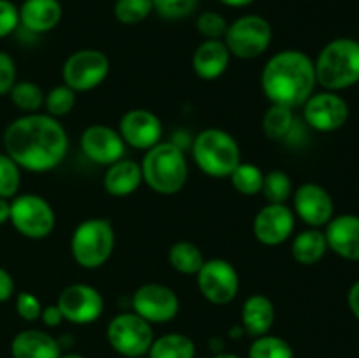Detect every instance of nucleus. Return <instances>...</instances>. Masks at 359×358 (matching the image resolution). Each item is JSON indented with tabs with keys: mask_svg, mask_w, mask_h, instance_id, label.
Masks as SVG:
<instances>
[{
	"mask_svg": "<svg viewBox=\"0 0 359 358\" xmlns=\"http://www.w3.org/2000/svg\"><path fill=\"white\" fill-rule=\"evenodd\" d=\"M20 25V13L11 0H0V39L13 34Z\"/></svg>",
	"mask_w": 359,
	"mask_h": 358,
	"instance_id": "nucleus-40",
	"label": "nucleus"
},
{
	"mask_svg": "<svg viewBox=\"0 0 359 358\" xmlns=\"http://www.w3.org/2000/svg\"><path fill=\"white\" fill-rule=\"evenodd\" d=\"M18 81L16 62L13 56L6 51H0V97L9 95L13 86Z\"/></svg>",
	"mask_w": 359,
	"mask_h": 358,
	"instance_id": "nucleus-39",
	"label": "nucleus"
},
{
	"mask_svg": "<svg viewBox=\"0 0 359 358\" xmlns=\"http://www.w3.org/2000/svg\"><path fill=\"white\" fill-rule=\"evenodd\" d=\"M293 123V109L286 107V105L270 104V107L263 114L262 128L270 140H283L290 135Z\"/></svg>",
	"mask_w": 359,
	"mask_h": 358,
	"instance_id": "nucleus-28",
	"label": "nucleus"
},
{
	"mask_svg": "<svg viewBox=\"0 0 359 358\" xmlns=\"http://www.w3.org/2000/svg\"><path fill=\"white\" fill-rule=\"evenodd\" d=\"M132 309L147 323L156 325V323L172 321L179 314L181 300L167 284L146 283L137 288L133 293Z\"/></svg>",
	"mask_w": 359,
	"mask_h": 358,
	"instance_id": "nucleus-12",
	"label": "nucleus"
},
{
	"mask_svg": "<svg viewBox=\"0 0 359 358\" xmlns=\"http://www.w3.org/2000/svg\"><path fill=\"white\" fill-rule=\"evenodd\" d=\"M294 216L287 204H266L256 213L252 221V234L263 246H279L293 235Z\"/></svg>",
	"mask_w": 359,
	"mask_h": 358,
	"instance_id": "nucleus-16",
	"label": "nucleus"
},
{
	"mask_svg": "<svg viewBox=\"0 0 359 358\" xmlns=\"http://www.w3.org/2000/svg\"><path fill=\"white\" fill-rule=\"evenodd\" d=\"M302 107L305 121L316 132H337L349 119V104L337 91H314Z\"/></svg>",
	"mask_w": 359,
	"mask_h": 358,
	"instance_id": "nucleus-13",
	"label": "nucleus"
},
{
	"mask_svg": "<svg viewBox=\"0 0 359 358\" xmlns=\"http://www.w3.org/2000/svg\"><path fill=\"white\" fill-rule=\"evenodd\" d=\"M107 343L112 350L125 358L147 357L154 340L151 323L135 312H119L107 325Z\"/></svg>",
	"mask_w": 359,
	"mask_h": 358,
	"instance_id": "nucleus-9",
	"label": "nucleus"
},
{
	"mask_svg": "<svg viewBox=\"0 0 359 358\" xmlns=\"http://www.w3.org/2000/svg\"><path fill=\"white\" fill-rule=\"evenodd\" d=\"M9 223L23 237L42 241L55 230L56 214L44 197L35 193H21L11 200Z\"/></svg>",
	"mask_w": 359,
	"mask_h": 358,
	"instance_id": "nucleus-7",
	"label": "nucleus"
},
{
	"mask_svg": "<svg viewBox=\"0 0 359 358\" xmlns=\"http://www.w3.org/2000/svg\"><path fill=\"white\" fill-rule=\"evenodd\" d=\"M153 13L151 0H116L114 18L121 25H139Z\"/></svg>",
	"mask_w": 359,
	"mask_h": 358,
	"instance_id": "nucleus-34",
	"label": "nucleus"
},
{
	"mask_svg": "<svg viewBox=\"0 0 359 358\" xmlns=\"http://www.w3.org/2000/svg\"><path fill=\"white\" fill-rule=\"evenodd\" d=\"M231 55L224 41L205 39L193 53L191 65L196 76L203 81H214L226 72Z\"/></svg>",
	"mask_w": 359,
	"mask_h": 358,
	"instance_id": "nucleus-22",
	"label": "nucleus"
},
{
	"mask_svg": "<svg viewBox=\"0 0 359 358\" xmlns=\"http://www.w3.org/2000/svg\"><path fill=\"white\" fill-rule=\"evenodd\" d=\"M347 305H349L354 318L359 321V279L356 283H353V286H351L349 291H347Z\"/></svg>",
	"mask_w": 359,
	"mask_h": 358,
	"instance_id": "nucleus-43",
	"label": "nucleus"
},
{
	"mask_svg": "<svg viewBox=\"0 0 359 358\" xmlns=\"http://www.w3.org/2000/svg\"><path fill=\"white\" fill-rule=\"evenodd\" d=\"M217 2H221L223 6H226V7H235V9H241V7L251 6L255 0H217Z\"/></svg>",
	"mask_w": 359,
	"mask_h": 358,
	"instance_id": "nucleus-45",
	"label": "nucleus"
},
{
	"mask_svg": "<svg viewBox=\"0 0 359 358\" xmlns=\"http://www.w3.org/2000/svg\"><path fill=\"white\" fill-rule=\"evenodd\" d=\"M328 249L340 258L359 262V216L358 214H340L328 221L325 230Z\"/></svg>",
	"mask_w": 359,
	"mask_h": 358,
	"instance_id": "nucleus-19",
	"label": "nucleus"
},
{
	"mask_svg": "<svg viewBox=\"0 0 359 358\" xmlns=\"http://www.w3.org/2000/svg\"><path fill=\"white\" fill-rule=\"evenodd\" d=\"M11 102L14 107L20 109L23 114H32V112H41L44 107L46 93L39 84L32 81H16L13 90L9 91Z\"/></svg>",
	"mask_w": 359,
	"mask_h": 358,
	"instance_id": "nucleus-29",
	"label": "nucleus"
},
{
	"mask_svg": "<svg viewBox=\"0 0 359 358\" xmlns=\"http://www.w3.org/2000/svg\"><path fill=\"white\" fill-rule=\"evenodd\" d=\"M328 251V242H326L325 232L321 228H311L302 230L291 241V256L300 265H316L325 258Z\"/></svg>",
	"mask_w": 359,
	"mask_h": 358,
	"instance_id": "nucleus-25",
	"label": "nucleus"
},
{
	"mask_svg": "<svg viewBox=\"0 0 359 358\" xmlns=\"http://www.w3.org/2000/svg\"><path fill=\"white\" fill-rule=\"evenodd\" d=\"M42 307L44 305H42L41 298L32 293V291H20L16 295V312L25 321L34 323L41 319Z\"/></svg>",
	"mask_w": 359,
	"mask_h": 358,
	"instance_id": "nucleus-38",
	"label": "nucleus"
},
{
	"mask_svg": "<svg viewBox=\"0 0 359 358\" xmlns=\"http://www.w3.org/2000/svg\"><path fill=\"white\" fill-rule=\"evenodd\" d=\"M41 321L44 323L46 326H49V329H56V326H60L63 321H65V318H63L58 305L55 304V305H46V307H42Z\"/></svg>",
	"mask_w": 359,
	"mask_h": 358,
	"instance_id": "nucleus-41",
	"label": "nucleus"
},
{
	"mask_svg": "<svg viewBox=\"0 0 359 358\" xmlns=\"http://www.w3.org/2000/svg\"><path fill=\"white\" fill-rule=\"evenodd\" d=\"M195 165L210 178H230L241 164V146L226 130L205 128L193 140Z\"/></svg>",
	"mask_w": 359,
	"mask_h": 358,
	"instance_id": "nucleus-6",
	"label": "nucleus"
},
{
	"mask_svg": "<svg viewBox=\"0 0 359 358\" xmlns=\"http://www.w3.org/2000/svg\"><path fill=\"white\" fill-rule=\"evenodd\" d=\"M77 93L70 90L67 84H58V86L51 88L44 97V109L46 114L53 116V118H63V116L70 114L72 109L76 107Z\"/></svg>",
	"mask_w": 359,
	"mask_h": 358,
	"instance_id": "nucleus-33",
	"label": "nucleus"
},
{
	"mask_svg": "<svg viewBox=\"0 0 359 358\" xmlns=\"http://www.w3.org/2000/svg\"><path fill=\"white\" fill-rule=\"evenodd\" d=\"M316 79L328 91H342L359 83V41L339 37L330 41L314 60Z\"/></svg>",
	"mask_w": 359,
	"mask_h": 358,
	"instance_id": "nucleus-4",
	"label": "nucleus"
},
{
	"mask_svg": "<svg viewBox=\"0 0 359 358\" xmlns=\"http://www.w3.org/2000/svg\"><path fill=\"white\" fill-rule=\"evenodd\" d=\"M9 216H11V200L0 197V227L9 223Z\"/></svg>",
	"mask_w": 359,
	"mask_h": 358,
	"instance_id": "nucleus-44",
	"label": "nucleus"
},
{
	"mask_svg": "<svg viewBox=\"0 0 359 358\" xmlns=\"http://www.w3.org/2000/svg\"><path fill=\"white\" fill-rule=\"evenodd\" d=\"M4 151L21 171L49 172L62 165L69 153V133L60 119L46 112L23 114L4 130Z\"/></svg>",
	"mask_w": 359,
	"mask_h": 358,
	"instance_id": "nucleus-1",
	"label": "nucleus"
},
{
	"mask_svg": "<svg viewBox=\"0 0 359 358\" xmlns=\"http://www.w3.org/2000/svg\"><path fill=\"white\" fill-rule=\"evenodd\" d=\"M273 321H276V307L266 295L255 293L245 298L241 312V326L244 329L245 336L255 339L270 333Z\"/></svg>",
	"mask_w": 359,
	"mask_h": 358,
	"instance_id": "nucleus-23",
	"label": "nucleus"
},
{
	"mask_svg": "<svg viewBox=\"0 0 359 358\" xmlns=\"http://www.w3.org/2000/svg\"><path fill=\"white\" fill-rule=\"evenodd\" d=\"M13 358H62V344L51 333L39 329L21 330L11 340Z\"/></svg>",
	"mask_w": 359,
	"mask_h": 358,
	"instance_id": "nucleus-20",
	"label": "nucleus"
},
{
	"mask_svg": "<svg viewBox=\"0 0 359 358\" xmlns=\"http://www.w3.org/2000/svg\"><path fill=\"white\" fill-rule=\"evenodd\" d=\"M196 284L207 302L226 305L235 300L241 288V277L233 263L224 258L205 260L196 274Z\"/></svg>",
	"mask_w": 359,
	"mask_h": 358,
	"instance_id": "nucleus-11",
	"label": "nucleus"
},
{
	"mask_svg": "<svg viewBox=\"0 0 359 358\" xmlns=\"http://www.w3.org/2000/svg\"><path fill=\"white\" fill-rule=\"evenodd\" d=\"M16 291V284H14L13 276L9 270L0 267V302H7Z\"/></svg>",
	"mask_w": 359,
	"mask_h": 358,
	"instance_id": "nucleus-42",
	"label": "nucleus"
},
{
	"mask_svg": "<svg viewBox=\"0 0 359 358\" xmlns=\"http://www.w3.org/2000/svg\"><path fill=\"white\" fill-rule=\"evenodd\" d=\"M21 168L9 154L0 153V197L13 200L20 193Z\"/></svg>",
	"mask_w": 359,
	"mask_h": 358,
	"instance_id": "nucleus-35",
	"label": "nucleus"
},
{
	"mask_svg": "<svg viewBox=\"0 0 359 358\" xmlns=\"http://www.w3.org/2000/svg\"><path fill=\"white\" fill-rule=\"evenodd\" d=\"M263 197L269 204H286L293 195V181L284 171H270L263 178Z\"/></svg>",
	"mask_w": 359,
	"mask_h": 358,
	"instance_id": "nucleus-32",
	"label": "nucleus"
},
{
	"mask_svg": "<svg viewBox=\"0 0 359 358\" xmlns=\"http://www.w3.org/2000/svg\"><path fill=\"white\" fill-rule=\"evenodd\" d=\"M263 178H265V174H263V171L258 165L241 161L228 179H230L231 186H233L241 195L255 197L258 195V193H262Z\"/></svg>",
	"mask_w": 359,
	"mask_h": 358,
	"instance_id": "nucleus-30",
	"label": "nucleus"
},
{
	"mask_svg": "<svg viewBox=\"0 0 359 358\" xmlns=\"http://www.w3.org/2000/svg\"><path fill=\"white\" fill-rule=\"evenodd\" d=\"M142 181L160 195H175L188 183L189 165L184 151L175 142H158L146 151L142 161Z\"/></svg>",
	"mask_w": 359,
	"mask_h": 358,
	"instance_id": "nucleus-3",
	"label": "nucleus"
},
{
	"mask_svg": "<svg viewBox=\"0 0 359 358\" xmlns=\"http://www.w3.org/2000/svg\"><path fill=\"white\" fill-rule=\"evenodd\" d=\"M114 246L116 232L111 220L88 218L74 228L70 237V255L83 269H100L112 256Z\"/></svg>",
	"mask_w": 359,
	"mask_h": 358,
	"instance_id": "nucleus-5",
	"label": "nucleus"
},
{
	"mask_svg": "<svg viewBox=\"0 0 359 358\" xmlns=\"http://www.w3.org/2000/svg\"><path fill=\"white\" fill-rule=\"evenodd\" d=\"M316 86L314 60L300 49H283L263 67L262 90L270 104L302 107Z\"/></svg>",
	"mask_w": 359,
	"mask_h": 358,
	"instance_id": "nucleus-2",
	"label": "nucleus"
},
{
	"mask_svg": "<svg viewBox=\"0 0 359 358\" xmlns=\"http://www.w3.org/2000/svg\"><path fill=\"white\" fill-rule=\"evenodd\" d=\"M62 358H86V357H83V354L79 353H65L62 354Z\"/></svg>",
	"mask_w": 359,
	"mask_h": 358,
	"instance_id": "nucleus-47",
	"label": "nucleus"
},
{
	"mask_svg": "<svg viewBox=\"0 0 359 358\" xmlns=\"http://www.w3.org/2000/svg\"><path fill=\"white\" fill-rule=\"evenodd\" d=\"M118 132L125 144L135 150L147 151L161 142L163 123L147 109H130L119 119Z\"/></svg>",
	"mask_w": 359,
	"mask_h": 358,
	"instance_id": "nucleus-17",
	"label": "nucleus"
},
{
	"mask_svg": "<svg viewBox=\"0 0 359 358\" xmlns=\"http://www.w3.org/2000/svg\"><path fill=\"white\" fill-rule=\"evenodd\" d=\"M223 41L231 56L241 60H255L270 48L272 25L259 14H244L228 23Z\"/></svg>",
	"mask_w": 359,
	"mask_h": 358,
	"instance_id": "nucleus-8",
	"label": "nucleus"
},
{
	"mask_svg": "<svg viewBox=\"0 0 359 358\" xmlns=\"http://www.w3.org/2000/svg\"><path fill=\"white\" fill-rule=\"evenodd\" d=\"M248 354L249 358H294V350L283 337L265 333L255 337Z\"/></svg>",
	"mask_w": 359,
	"mask_h": 358,
	"instance_id": "nucleus-31",
	"label": "nucleus"
},
{
	"mask_svg": "<svg viewBox=\"0 0 359 358\" xmlns=\"http://www.w3.org/2000/svg\"><path fill=\"white\" fill-rule=\"evenodd\" d=\"M196 30L203 39L223 41L228 30V21L223 14L216 13V11H205L196 18Z\"/></svg>",
	"mask_w": 359,
	"mask_h": 358,
	"instance_id": "nucleus-37",
	"label": "nucleus"
},
{
	"mask_svg": "<svg viewBox=\"0 0 359 358\" xmlns=\"http://www.w3.org/2000/svg\"><path fill=\"white\" fill-rule=\"evenodd\" d=\"M56 305L65 321L74 325H91L104 312V297L91 284L74 283L63 288Z\"/></svg>",
	"mask_w": 359,
	"mask_h": 358,
	"instance_id": "nucleus-14",
	"label": "nucleus"
},
{
	"mask_svg": "<svg viewBox=\"0 0 359 358\" xmlns=\"http://www.w3.org/2000/svg\"><path fill=\"white\" fill-rule=\"evenodd\" d=\"M111 72L109 56L100 49L86 48L74 51L63 62L62 79L63 84L76 93H84L100 86Z\"/></svg>",
	"mask_w": 359,
	"mask_h": 358,
	"instance_id": "nucleus-10",
	"label": "nucleus"
},
{
	"mask_svg": "<svg viewBox=\"0 0 359 358\" xmlns=\"http://www.w3.org/2000/svg\"><path fill=\"white\" fill-rule=\"evenodd\" d=\"M139 358H147V357H139Z\"/></svg>",
	"mask_w": 359,
	"mask_h": 358,
	"instance_id": "nucleus-48",
	"label": "nucleus"
},
{
	"mask_svg": "<svg viewBox=\"0 0 359 358\" xmlns=\"http://www.w3.org/2000/svg\"><path fill=\"white\" fill-rule=\"evenodd\" d=\"M153 11L163 20H184L191 16L198 7L200 0H151Z\"/></svg>",
	"mask_w": 359,
	"mask_h": 358,
	"instance_id": "nucleus-36",
	"label": "nucleus"
},
{
	"mask_svg": "<svg viewBox=\"0 0 359 358\" xmlns=\"http://www.w3.org/2000/svg\"><path fill=\"white\" fill-rule=\"evenodd\" d=\"M212 358H241V357H238V354H235V353H226V351H219V353L214 354Z\"/></svg>",
	"mask_w": 359,
	"mask_h": 358,
	"instance_id": "nucleus-46",
	"label": "nucleus"
},
{
	"mask_svg": "<svg viewBox=\"0 0 359 358\" xmlns=\"http://www.w3.org/2000/svg\"><path fill=\"white\" fill-rule=\"evenodd\" d=\"M205 256L202 249L189 241H177L168 249V263L172 269L184 276H196L202 269Z\"/></svg>",
	"mask_w": 359,
	"mask_h": 358,
	"instance_id": "nucleus-27",
	"label": "nucleus"
},
{
	"mask_svg": "<svg viewBox=\"0 0 359 358\" xmlns=\"http://www.w3.org/2000/svg\"><path fill=\"white\" fill-rule=\"evenodd\" d=\"M20 13V25L32 34H46L58 27L63 16L60 0H25Z\"/></svg>",
	"mask_w": 359,
	"mask_h": 358,
	"instance_id": "nucleus-21",
	"label": "nucleus"
},
{
	"mask_svg": "<svg viewBox=\"0 0 359 358\" xmlns=\"http://www.w3.org/2000/svg\"><path fill=\"white\" fill-rule=\"evenodd\" d=\"M196 344L186 333L170 332L154 337L147 358H195Z\"/></svg>",
	"mask_w": 359,
	"mask_h": 358,
	"instance_id": "nucleus-26",
	"label": "nucleus"
},
{
	"mask_svg": "<svg viewBox=\"0 0 359 358\" xmlns=\"http://www.w3.org/2000/svg\"><path fill=\"white\" fill-rule=\"evenodd\" d=\"M293 213L311 228H323L335 216V202L325 186L304 183L293 192Z\"/></svg>",
	"mask_w": 359,
	"mask_h": 358,
	"instance_id": "nucleus-15",
	"label": "nucleus"
},
{
	"mask_svg": "<svg viewBox=\"0 0 359 358\" xmlns=\"http://www.w3.org/2000/svg\"><path fill=\"white\" fill-rule=\"evenodd\" d=\"M142 183L140 164L133 160H126V158H121V160L109 165L104 179H102L105 192L111 197H118V199L133 195Z\"/></svg>",
	"mask_w": 359,
	"mask_h": 358,
	"instance_id": "nucleus-24",
	"label": "nucleus"
},
{
	"mask_svg": "<svg viewBox=\"0 0 359 358\" xmlns=\"http://www.w3.org/2000/svg\"><path fill=\"white\" fill-rule=\"evenodd\" d=\"M81 150L88 160L98 165H112L125 157L126 144L118 130L95 123L84 128L81 135Z\"/></svg>",
	"mask_w": 359,
	"mask_h": 358,
	"instance_id": "nucleus-18",
	"label": "nucleus"
}]
</instances>
